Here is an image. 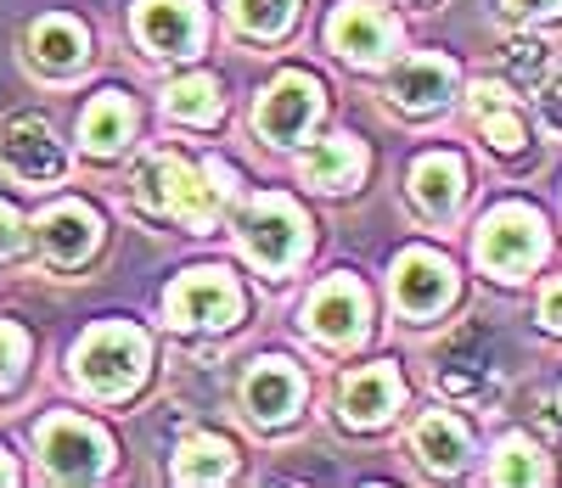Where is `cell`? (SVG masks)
I'll use <instances>...</instances> for the list:
<instances>
[{
  "mask_svg": "<svg viewBox=\"0 0 562 488\" xmlns=\"http://www.w3.org/2000/svg\"><path fill=\"white\" fill-rule=\"evenodd\" d=\"M231 197V169L225 163H186L175 152H158L135 169V203L158 214V219H180L192 230H209L220 219V203Z\"/></svg>",
  "mask_w": 562,
  "mask_h": 488,
  "instance_id": "cell-1",
  "label": "cell"
},
{
  "mask_svg": "<svg viewBox=\"0 0 562 488\" xmlns=\"http://www.w3.org/2000/svg\"><path fill=\"white\" fill-rule=\"evenodd\" d=\"M147 360H153L147 337L124 320H108V326H90L85 343L74 349V376L97 399H130L140 376H147Z\"/></svg>",
  "mask_w": 562,
  "mask_h": 488,
  "instance_id": "cell-2",
  "label": "cell"
},
{
  "mask_svg": "<svg viewBox=\"0 0 562 488\" xmlns=\"http://www.w3.org/2000/svg\"><path fill=\"white\" fill-rule=\"evenodd\" d=\"M546 259V219L524 203H501L479 225V264L495 281H524Z\"/></svg>",
  "mask_w": 562,
  "mask_h": 488,
  "instance_id": "cell-3",
  "label": "cell"
},
{
  "mask_svg": "<svg viewBox=\"0 0 562 488\" xmlns=\"http://www.w3.org/2000/svg\"><path fill=\"white\" fill-rule=\"evenodd\" d=\"M243 248L259 270L281 275V270H293L304 253H310V219L293 197H259L248 214H243Z\"/></svg>",
  "mask_w": 562,
  "mask_h": 488,
  "instance_id": "cell-4",
  "label": "cell"
},
{
  "mask_svg": "<svg viewBox=\"0 0 562 488\" xmlns=\"http://www.w3.org/2000/svg\"><path fill=\"white\" fill-rule=\"evenodd\" d=\"M169 320L186 326V331H225V326H237L243 320V292L237 281H231L225 270H186L175 286H169V298H164Z\"/></svg>",
  "mask_w": 562,
  "mask_h": 488,
  "instance_id": "cell-5",
  "label": "cell"
},
{
  "mask_svg": "<svg viewBox=\"0 0 562 488\" xmlns=\"http://www.w3.org/2000/svg\"><path fill=\"white\" fill-rule=\"evenodd\" d=\"M40 455H45V472L52 477L97 483L113 466V438L97 432L90 421H79V416H52L40 427Z\"/></svg>",
  "mask_w": 562,
  "mask_h": 488,
  "instance_id": "cell-6",
  "label": "cell"
},
{
  "mask_svg": "<svg viewBox=\"0 0 562 488\" xmlns=\"http://www.w3.org/2000/svg\"><path fill=\"white\" fill-rule=\"evenodd\" d=\"M315 118H321V84H315L310 73L288 68V73L270 79V90H265V102H259V118H254V124H259L265 140L293 146V140L310 135Z\"/></svg>",
  "mask_w": 562,
  "mask_h": 488,
  "instance_id": "cell-7",
  "label": "cell"
},
{
  "mask_svg": "<svg viewBox=\"0 0 562 488\" xmlns=\"http://www.w3.org/2000/svg\"><path fill=\"white\" fill-rule=\"evenodd\" d=\"M135 39L153 57H192L203 45L198 0H135Z\"/></svg>",
  "mask_w": 562,
  "mask_h": 488,
  "instance_id": "cell-8",
  "label": "cell"
},
{
  "mask_svg": "<svg viewBox=\"0 0 562 488\" xmlns=\"http://www.w3.org/2000/svg\"><path fill=\"white\" fill-rule=\"evenodd\" d=\"M450 298H456V270H450V259H439V253H428V248L400 253V264H394V304H400L411 320L439 315Z\"/></svg>",
  "mask_w": 562,
  "mask_h": 488,
  "instance_id": "cell-9",
  "label": "cell"
},
{
  "mask_svg": "<svg viewBox=\"0 0 562 488\" xmlns=\"http://www.w3.org/2000/svg\"><path fill=\"white\" fill-rule=\"evenodd\" d=\"M0 163H7L18 180H57L68 169V152H63L57 129L40 113H23V118H12L7 129H0Z\"/></svg>",
  "mask_w": 562,
  "mask_h": 488,
  "instance_id": "cell-10",
  "label": "cell"
},
{
  "mask_svg": "<svg viewBox=\"0 0 562 488\" xmlns=\"http://www.w3.org/2000/svg\"><path fill=\"white\" fill-rule=\"evenodd\" d=\"M304 326H310V337H321V343L349 349L355 337L366 331V292H360V281H349V275L321 281L310 309H304Z\"/></svg>",
  "mask_w": 562,
  "mask_h": 488,
  "instance_id": "cell-11",
  "label": "cell"
},
{
  "mask_svg": "<svg viewBox=\"0 0 562 488\" xmlns=\"http://www.w3.org/2000/svg\"><path fill=\"white\" fill-rule=\"evenodd\" d=\"M326 39H333V52H344L349 63H383L394 52V18L378 12L371 0H344V7L333 12V23H326Z\"/></svg>",
  "mask_w": 562,
  "mask_h": 488,
  "instance_id": "cell-12",
  "label": "cell"
},
{
  "mask_svg": "<svg viewBox=\"0 0 562 488\" xmlns=\"http://www.w3.org/2000/svg\"><path fill=\"white\" fill-rule=\"evenodd\" d=\"M34 236H40V253H45V259L63 264V270H74V264H85L90 253H97L102 219L90 214L85 203H52V208L40 214Z\"/></svg>",
  "mask_w": 562,
  "mask_h": 488,
  "instance_id": "cell-13",
  "label": "cell"
},
{
  "mask_svg": "<svg viewBox=\"0 0 562 488\" xmlns=\"http://www.w3.org/2000/svg\"><path fill=\"white\" fill-rule=\"evenodd\" d=\"M243 405L259 427H281L293 421L299 405H304V376L288 365V360H259L243 382Z\"/></svg>",
  "mask_w": 562,
  "mask_h": 488,
  "instance_id": "cell-14",
  "label": "cell"
},
{
  "mask_svg": "<svg viewBox=\"0 0 562 488\" xmlns=\"http://www.w3.org/2000/svg\"><path fill=\"white\" fill-rule=\"evenodd\" d=\"M400 399H405L400 371H394V365H366V371H355V376L344 382L338 410H344V421H349V427H360V432H366V427L394 421Z\"/></svg>",
  "mask_w": 562,
  "mask_h": 488,
  "instance_id": "cell-15",
  "label": "cell"
},
{
  "mask_svg": "<svg viewBox=\"0 0 562 488\" xmlns=\"http://www.w3.org/2000/svg\"><path fill=\"white\" fill-rule=\"evenodd\" d=\"M411 197L422 214H434V219H450L467 197V169L456 152H428V158H416L411 163Z\"/></svg>",
  "mask_w": 562,
  "mask_h": 488,
  "instance_id": "cell-16",
  "label": "cell"
},
{
  "mask_svg": "<svg viewBox=\"0 0 562 488\" xmlns=\"http://www.w3.org/2000/svg\"><path fill=\"white\" fill-rule=\"evenodd\" d=\"M389 95H394L405 113H439L450 95H456V63H445V57H411L394 73Z\"/></svg>",
  "mask_w": 562,
  "mask_h": 488,
  "instance_id": "cell-17",
  "label": "cell"
},
{
  "mask_svg": "<svg viewBox=\"0 0 562 488\" xmlns=\"http://www.w3.org/2000/svg\"><path fill=\"white\" fill-rule=\"evenodd\" d=\"M366 174V146L355 135H326L304 152V185L315 191H355Z\"/></svg>",
  "mask_w": 562,
  "mask_h": 488,
  "instance_id": "cell-18",
  "label": "cell"
},
{
  "mask_svg": "<svg viewBox=\"0 0 562 488\" xmlns=\"http://www.w3.org/2000/svg\"><path fill=\"white\" fill-rule=\"evenodd\" d=\"M90 52V34L79 18H40L29 34V63L40 73H74Z\"/></svg>",
  "mask_w": 562,
  "mask_h": 488,
  "instance_id": "cell-19",
  "label": "cell"
},
{
  "mask_svg": "<svg viewBox=\"0 0 562 488\" xmlns=\"http://www.w3.org/2000/svg\"><path fill=\"white\" fill-rule=\"evenodd\" d=\"M135 135V107L124 102L119 90H102L97 102L85 107V118H79V140H85V152L90 158H113V152H124V140Z\"/></svg>",
  "mask_w": 562,
  "mask_h": 488,
  "instance_id": "cell-20",
  "label": "cell"
},
{
  "mask_svg": "<svg viewBox=\"0 0 562 488\" xmlns=\"http://www.w3.org/2000/svg\"><path fill=\"white\" fill-rule=\"evenodd\" d=\"M411 444L422 455V466L428 472H461L467 466V450H473V438H467V427L450 416V410H428L416 421Z\"/></svg>",
  "mask_w": 562,
  "mask_h": 488,
  "instance_id": "cell-21",
  "label": "cell"
},
{
  "mask_svg": "<svg viewBox=\"0 0 562 488\" xmlns=\"http://www.w3.org/2000/svg\"><path fill=\"white\" fill-rule=\"evenodd\" d=\"M467 107H473V124L484 129V140L495 146V152H524V118L518 107H512V95L501 84H473L467 90Z\"/></svg>",
  "mask_w": 562,
  "mask_h": 488,
  "instance_id": "cell-22",
  "label": "cell"
},
{
  "mask_svg": "<svg viewBox=\"0 0 562 488\" xmlns=\"http://www.w3.org/2000/svg\"><path fill=\"white\" fill-rule=\"evenodd\" d=\"M231 472H237V450L214 432H198L175 450V477L180 483H225Z\"/></svg>",
  "mask_w": 562,
  "mask_h": 488,
  "instance_id": "cell-23",
  "label": "cell"
},
{
  "mask_svg": "<svg viewBox=\"0 0 562 488\" xmlns=\"http://www.w3.org/2000/svg\"><path fill=\"white\" fill-rule=\"evenodd\" d=\"M164 107H169V118H180V124H214V118H220V84H214L209 73H186V79L169 84Z\"/></svg>",
  "mask_w": 562,
  "mask_h": 488,
  "instance_id": "cell-24",
  "label": "cell"
},
{
  "mask_svg": "<svg viewBox=\"0 0 562 488\" xmlns=\"http://www.w3.org/2000/svg\"><path fill=\"white\" fill-rule=\"evenodd\" d=\"M231 18H237V29H248L259 39H276L281 29H293L299 0H231Z\"/></svg>",
  "mask_w": 562,
  "mask_h": 488,
  "instance_id": "cell-25",
  "label": "cell"
},
{
  "mask_svg": "<svg viewBox=\"0 0 562 488\" xmlns=\"http://www.w3.org/2000/svg\"><path fill=\"white\" fill-rule=\"evenodd\" d=\"M495 483H546L551 466L540 461V450L529 444V438H506V444L495 450V466H490Z\"/></svg>",
  "mask_w": 562,
  "mask_h": 488,
  "instance_id": "cell-26",
  "label": "cell"
},
{
  "mask_svg": "<svg viewBox=\"0 0 562 488\" xmlns=\"http://www.w3.org/2000/svg\"><path fill=\"white\" fill-rule=\"evenodd\" d=\"M506 73L518 84H540L546 79V45L540 39H506Z\"/></svg>",
  "mask_w": 562,
  "mask_h": 488,
  "instance_id": "cell-27",
  "label": "cell"
},
{
  "mask_svg": "<svg viewBox=\"0 0 562 488\" xmlns=\"http://www.w3.org/2000/svg\"><path fill=\"white\" fill-rule=\"evenodd\" d=\"M23 360H29V337H23L18 326H7V320H0V387H18V376H23Z\"/></svg>",
  "mask_w": 562,
  "mask_h": 488,
  "instance_id": "cell-28",
  "label": "cell"
},
{
  "mask_svg": "<svg viewBox=\"0 0 562 488\" xmlns=\"http://www.w3.org/2000/svg\"><path fill=\"white\" fill-rule=\"evenodd\" d=\"M540 118H546L551 129H562V68L540 79Z\"/></svg>",
  "mask_w": 562,
  "mask_h": 488,
  "instance_id": "cell-29",
  "label": "cell"
},
{
  "mask_svg": "<svg viewBox=\"0 0 562 488\" xmlns=\"http://www.w3.org/2000/svg\"><path fill=\"white\" fill-rule=\"evenodd\" d=\"M18 248H23V219L12 203H0V259H12Z\"/></svg>",
  "mask_w": 562,
  "mask_h": 488,
  "instance_id": "cell-30",
  "label": "cell"
},
{
  "mask_svg": "<svg viewBox=\"0 0 562 488\" xmlns=\"http://www.w3.org/2000/svg\"><path fill=\"white\" fill-rule=\"evenodd\" d=\"M506 12H518V18H562V0H506Z\"/></svg>",
  "mask_w": 562,
  "mask_h": 488,
  "instance_id": "cell-31",
  "label": "cell"
},
{
  "mask_svg": "<svg viewBox=\"0 0 562 488\" xmlns=\"http://www.w3.org/2000/svg\"><path fill=\"white\" fill-rule=\"evenodd\" d=\"M540 320H546L551 331H562V281H551V286H546V298H540Z\"/></svg>",
  "mask_w": 562,
  "mask_h": 488,
  "instance_id": "cell-32",
  "label": "cell"
},
{
  "mask_svg": "<svg viewBox=\"0 0 562 488\" xmlns=\"http://www.w3.org/2000/svg\"><path fill=\"white\" fill-rule=\"evenodd\" d=\"M0 483H18V466H12L7 455H0Z\"/></svg>",
  "mask_w": 562,
  "mask_h": 488,
  "instance_id": "cell-33",
  "label": "cell"
}]
</instances>
